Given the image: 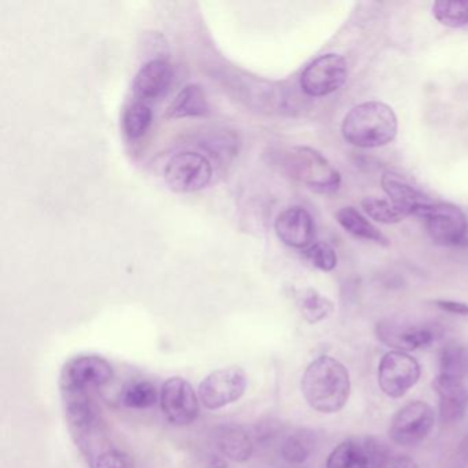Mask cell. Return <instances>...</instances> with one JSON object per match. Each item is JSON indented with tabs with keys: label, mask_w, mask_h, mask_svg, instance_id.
I'll list each match as a JSON object with an SVG mask.
<instances>
[{
	"label": "cell",
	"mask_w": 468,
	"mask_h": 468,
	"mask_svg": "<svg viewBox=\"0 0 468 468\" xmlns=\"http://www.w3.org/2000/svg\"><path fill=\"white\" fill-rule=\"evenodd\" d=\"M301 388L312 410L322 413L338 412L349 399V372L341 361L322 356L312 361L303 372Z\"/></svg>",
	"instance_id": "6da1fadb"
},
{
	"label": "cell",
	"mask_w": 468,
	"mask_h": 468,
	"mask_svg": "<svg viewBox=\"0 0 468 468\" xmlns=\"http://www.w3.org/2000/svg\"><path fill=\"white\" fill-rule=\"evenodd\" d=\"M399 122L386 103L371 101L355 106L342 122V135L347 144L360 149L386 146L396 138Z\"/></svg>",
	"instance_id": "7a4b0ae2"
},
{
	"label": "cell",
	"mask_w": 468,
	"mask_h": 468,
	"mask_svg": "<svg viewBox=\"0 0 468 468\" xmlns=\"http://www.w3.org/2000/svg\"><path fill=\"white\" fill-rule=\"evenodd\" d=\"M276 165L295 182L322 194H333L341 186V175L311 147H292L275 154Z\"/></svg>",
	"instance_id": "3957f363"
},
{
	"label": "cell",
	"mask_w": 468,
	"mask_h": 468,
	"mask_svg": "<svg viewBox=\"0 0 468 468\" xmlns=\"http://www.w3.org/2000/svg\"><path fill=\"white\" fill-rule=\"evenodd\" d=\"M112 364L102 356L83 355L70 358L59 375L62 393H89L113 379Z\"/></svg>",
	"instance_id": "277c9868"
},
{
	"label": "cell",
	"mask_w": 468,
	"mask_h": 468,
	"mask_svg": "<svg viewBox=\"0 0 468 468\" xmlns=\"http://www.w3.org/2000/svg\"><path fill=\"white\" fill-rule=\"evenodd\" d=\"M212 176V164L205 155L196 152H183L174 155L164 172L168 187L179 194L204 190Z\"/></svg>",
	"instance_id": "5b68a950"
},
{
	"label": "cell",
	"mask_w": 468,
	"mask_h": 468,
	"mask_svg": "<svg viewBox=\"0 0 468 468\" xmlns=\"http://www.w3.org/2000/svg\"><path fill=\"white\" fill-rule=\"evenodd\" d=\"M246 388L248 375L245 369L237 366L216 369L199 385V401L207 410H221L237 402L245 394Z\"/></svg>",
	"instance_id": "8992f818"
},
{
	"label": "cell",
	"mask_w": 468,
	"mask_h": 468,
	"mask_svg": "<svg viewBox=\"0 0 468 468\" xmlns=\"http://www.w3.org/2000/svg\"><path fill=\"white\" fill-rule=\"evenodd\" d=\"M347 78V64L338 54H324L314 59L301 75V89L309 97H327L338 91Z\"/></svg>",
	"instance_id": "52a82bcc"
},
{
	"label": "cell",
	"mask_w": 468,
	"mask_h": 468,
	"mask_svg": "<svg viewBox=\"0 0 468 468\" xmlns=\"http://www.w3.org/2000/svg\"><path fill=\"white\" fill-rule=\"evenodd\" d=\"M160 405L166 420L174 426H188L198 418V394L185 378L165 380L160 391Z\"/></svg>",
	"instance_id": "ba28073f"
},
{
	"label": "cell",
	"mask_w": 468,
	"mask_h": 468,
	"mask_svg": "<svg viewBox=\"0 0 468 468\" xmlns=\"http://www.w3.org/2000/svg\"><path fill=\"white\" fill-rule=\"evenodd\" d=\"M421 369L416 358L405 352L386 353L378 369V380L386 396L401 399L420 378Z\"/></svg>",
	"instance_id": "9c48e42d"
},
{
	"label": "cell",
	"mask_w": 468,
	"mask_h": 468,
	"mask_svg": "<svg viewBox=\"0 0 468 468\" xmlns=\"http://www.w3.org/2000/svg\"><path fill=\"white\" fill-rule=\"evenodd\" d=\"M434 423V410L429 404L410 402L394 415L390 424L391 440L402 446L418 445L429 437Z\"/></svg>",
	"instance_id": "30bf717a"
},
{
	"label": "cell",
	"mask_w": 468,
	"mask_h": 468,
	"mask_svg": "<svg viewBox=\"0 0 468 468\" xmlns=\"http://www.w3.org/2000/svg\"><path fill=\"white\" fill-rule=\"evenodd\" d=\"M378 339L397 352H410L429 346L440 338L437 325L383 320L378 323Z\"/></svg>",
	"instance_id": "8fae6325"
},
{
	"label": "cell",
	"mask_w": 468,
	"mask_h": 468,
	"mask_svg": "<svg viewBox=\"0 0 468 468\" xmlns=\"http://www.w3.org/2000/svg\"><path fill=\"white\" fill-rule=\"evenodd\" d=\"M423 218L430 238L437 245L456 246L465 239L467 218L460 207L452 204H432Z\"/></svg>",
	"instance_id": "7c38bea8"
},
{
	"label": "cell",
	"mask_w": 468,
	"mask_h": 468,
	"mask_svg": "<svg viewBox=\"0 0 468 468\" xmlns=\"http://www.w3.org/2000/svg\"><path fill=\"white\" fill-rule=\"evenodd\" d=\"M65 415L76 443L89 449L90 440L100 429V413L89 393H64Z\"/></svg>",
	"instance_id": "4fadbf2b"
},
{
	"label": "cell",
	"mask_w": 468,
	"mask_h": 468,
	"mask_svg": "<svg viewBox=\"0 0 468 468\" xmlns=\"http://www.w3.org/2000/svg\"><path fill=\"white\" fill-rule=\"evenodd\" d=\"M275 231L284 245L294 249H308L316 235L311 213L301 207L284 209L276 218Z\"/></svg>",
	"instance_id": "5bb4252c"
},
{
	"label": "cell",
	"mask_w": 468,
	"mask_h": 468,
	"mask_svg": "<svg viewBox=\"0 0 468 468\" xmlns=\"http://www.w3.org/2000/svg\"><path fill=\"white\" fill-rule=\"evenodd\" d=\"M435 388L438 394L468 393L467 349L459 345H448L442 350Z\"/></svg>",
	"instance_id": "9a60e30c"
},
{
	"label": "cell",
	"mask_w": 468,
	"mask_h": 468,
	"mask_svg": "<svg viewBox=\"0 0 468 468\" xmlns=\"http://www.w3.org/2000/svg\"><path fill=\"white\" fill-rule=\"evenodd\" d=\"M380 183H382L383 191L388 197V201L393 202L405 218L408 216L424 218L431 207L432 202L430 201L429 197L416 190L399 175L386 172Z\"/></svg>",
	"instance_id": "2e32d148"
},
{
	"label": "cell",
	"mask_w": 468,
	"mask_h": 468,
	"mask_svg": "<svg viewBox=\"0 0 468 468\" xmlns=\"http://www.w3.org/2000/svg\"><path fill=\"white\" fill-rule=\"evenodd\" d=\"M174 81V68L165 59L146 62L133 79V91L141 102H149L166 94Z\"/></svg>",
	"instance_id": "e0dca14e"
},
{
	"label": "cell",
	"mask_w": 468,
	"mask_h": 468,
	"mask_svg": "<svg viewBox=\"0 0 468 468\" xmlns=\"http://www.w3.org/2000/svg\"><path fill=\"white\" fill-rule=\"evenodd\" d=\"M216 443L221 453L232 462H248L253 454L250 437L238 424L229 423L218 427L216 431Z\"/></svg>",
	"instance_id": "ac0fdd59"
},
{
	"label": "cell",
	"mask_w": 468,
	"mask_h": 468,
	"mask_svg": "<svg viewBox=\"0 0 468 468\" xmlns=\"http://www.w3.org/2000/svg\"><path fill=\"white\" fill-rule=\"evenodd\" d=\"M377 453L378 449L372 445H363L355 440L344 441L331 452L325 468H371Z\"/></svg>",
	"instance_id": "d6986e66"
},
{
	"label": "cell",
	"mask_w": 468,
	"mask_h": 468,
	"mask_svg": "<svg viewBox=\"0 0 468 468\" xmlns=\"http://www.w3.org/2000/svg\"><path fill=\"white\" fill-rule=\"evenodd\" d=\"M209 113L207 95L198 84H188L176 95L169 105L166 117L168 119H190L202 117Z\"/></svg>",
	"instance_id": "ffe728a7"
},
{
	"label": "cell",
	"mask_w": 468,
	"mask_h": 468,
	"mask_svg": "<svg viewBox=\"0 0 468 468\" xmlns=\"http://www.w3.org/2000/svg\"><path fill=\"white\" fill-rule=\"evenodd\" d=\"M336 220L339 226L357 239L369 240L377 245L388 246V238L374 226L369 223L357 209L352 207H342L336 213Z\"/></svg>",
	"instance_id": "44dd1931"
},
{
	"label": "cell",
	"mask_w": 468,
	"mask_h": 468,
	"mask_svg": "<svg viewBox=\"0 0 468 468\" xmlns=\"http://www.w3.org/2000/svg\"><path fill=\"white\" fill-rule=\"evenodd\" d=\"M160 399L154 383L149 380H131L122 388L120 401L131 410H147Z\"/></svg>",
	"instance_id": "7402d4cb"
},
{
	"label": "cell",
	"mask_w": 468,
	"mask_h": 468,
	"mask_svg": "<svg viewBox=\"0 0 468 468\" xmlns=\"http://www.w3.org/2000/svg\"><path fill=\"white\" fill-rule=\"evenodd\" d=\"M316 446V435L311 430H298L284 441L282 456L290 464H303L314 453Z\"/></svg>",
	"instance_id": "603a6c76"
},
{
	"label": "cell",
	"mask_w": 468,
	"mask_h": 468,
	"mask_svg": "<svg viewBox=\"0 0 468 468\" xmlns=\"http://www.w3.org/2000/svg\"><path fill=\"white\" fill-rule=\"evenodd\" d=\"M435 20L449 28H462L468 24V0H440L432 6Z\"/></svg>",
	"instance_id": "cb8c5ba5"
},
{
	"label": "cell",
	"mask_w": 468,
	"mask_h": 468,
	"mask_svg": "<svg viewBox=\"0 0 468 468\" xmlns=\"http://www.w3.org/2000/svg\"><path fill=\"white\" fill-rule=\"evenodd\" d=\"M153 122V112L147 103H133L125 111L124 119H122V127L124 133L130 139H139L146 135Z\"/></svg>",
	"instance_id": "d4e9b609"
},
{
	"label": "cell",
	"mask_w": 468,
	"mask_h": 468,
	"mask_svg": "<svg viewBox=\"0 0 468 468\" xmlns=\"http://www.w3.org/2000/svg\"><path fill=\"white\" fill-rule=\"evenodd\" d=\"M298 306L306 322L317 323L333 312V303L314 290H303L298 297Z\"/></svg>",
	"instance_id": "484cf974"
},
{
	"label": "cell",
	"mask_w": 468,
	"mask_h": 468,
	"mask_svg": "<svg viewBox=\"0 0 468 468\" xmlns=\"http://www.w3.org/2000/svg\"><path fill=\"white\" fill-rule=\"evenodd\" d=\"M364 212L371 218L372 220L382 224H397L404 220L405 216L401 210L388 201V199L375 198V197H367L361 201Z\"/></svg>",
	"instance_id": "4316f807"
},
{
	"label": "cell",
	"mask_w": 468,
	"mask_h": 468,
	"mask_svg": "<svg viewBox=\"0 0 468 468\" xmlns=\"http://www.w3.org/2000/svg\"><path fill=\"white\" fill-rule=\"evenodd\" d=\"M305 257L317 270L330 272L336 267L338 257L335 250L324 242H314V245L305 249Z\"/></svg>",
	"instance_id": "83f0119b"
},
{
	"label": "cell",
	"mask_w": 468,
	"mask_h": 468,
	"mask_svg": "<svg viewBox=\"0 0 468 468\" xmlns=\"http://www.w3.org/2000/svg\"><path fill=\"white\" fill-rule=\"evenodd\" d=\"M94 468H135V462L127 452L109 449L97 456Z\"/></svg>",
	"instance_id": "f1b7e54d"
},
{
	"label": "cell",
	"mask_w": 468,
	"mask_h": 468,
	"mask_svg": "<svg viewBox=\"0 0 468 468\" xmlns=\"http://www.w3.org/2000/svg\"><path fill=\"white\" fill-rule=\"evenodd\" d=\"M371 468H419L415 460L404 454H391L388 452H378L372 460Z\"/></svg>",
	"instance_id": "f546056e"
},
{
	"label": "cell",
	"mask_w": 468,
	"mask_h": 468,
	"mask_svg": "<svg viewBox=\"0 0 468 468\" xmlns=\"http://www.w3.org/2000/svg\"><path fill=\"white\" fill-rule=\"evenodd\" d=\"M435 305L440 306L443 311L451 312V314L468 316L467 303H456V301H435Z\"/></svg>",
	"instance_id": "4dcf8cb0"
}]
</instances>
